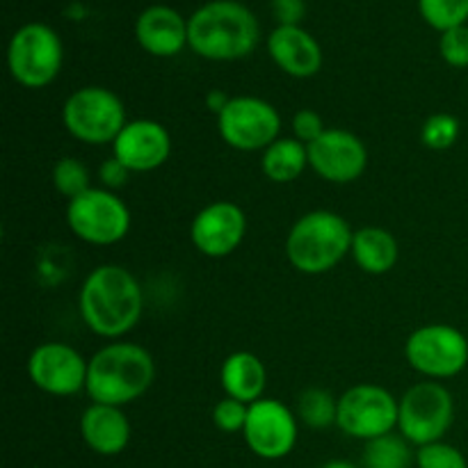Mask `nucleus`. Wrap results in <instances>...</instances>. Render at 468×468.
I'll use <instances>...</instances> for the list:
<instances>
[{"mask_svg": "<svg viewBox=\"0 0 468 468\" xmlns=\"http://www.w3.org/2000/svg\"><path fill=\"white\" fill-rule=\"evenodd\" d=\"M439 53L443 62L455 69L468 67V26L452 27V30L441 32L439 37Z\"/></svg>", "mask_w": 468, "mask_h": 468, "instance_id": "nucleus-30", "label": "nucleus"}, {"mask_svg": "<svg viewBox=\"0 0 468 468\" xmlns=\"http://www.w3.org/2000/svg\"><path fill=\"white\" fill-rule=\"evenodd\" d=\"M69 135L85 144H112L128 123L123 101L108 87L90 85L73 91L62 105Z\"/></svg>", "mask_w": 468, "mask_h": 468, "instance_id": "nucleus-5", "label": "nucleus"}, {"mask_svg": "<svg viewBox=\"0 0 468 468\" xmlns=\"http://www.w3.org/2000/svg\"><path fill=\"white\" fill-rule=\"evenodd\" d=\"M268 53L283 73L311 78L323 67V48L302 26H277L268 37Z\"/></svg>", "mask_w": 468, "mask_h": 468, "instance_id": "nucleus-17", "label": "nucleus"}, {"mask_svg": "<svg viewBox=\"0 0 468 468\" xmlns=\"http://www.w3.org/2000/svg\"><path fill=\"white\" fill-rule=\"evenodd\" d=\"M172 154L169 131L155 119H133L112 142V155L131 174L154 172Z\"/></svg>", "mask_w": 468, "mask_h": 468, "instance_id": "nucleus-16", "label": "nucleus"}, {"mask_svg": "<svg viewBox=\"0 0 468 468\" xmlns=\"http://www.w3.org/2000/svg\"><path fill=\"white\" fill-rule=\"evenodd\" d=\"M419 12L430 27L446 32L466 26L468 0H419Z\"/></svg>", "mask_w": 468, "mask_h": 468, "instance_id": "nucleus-25", "label": "nucleus"}, {"mask_svg": "<svg viewBox=\"0 0 468 468\" xmlns=\"http://www.w3.org/2000/svg\"><path fill=\"white\" fill-rule=\"evenodd\" d=\"M309 167V146L295 137H279L263 151L261 169L272 183H292Z\"/></svg>", "mask_w": 468, "mask_h": 468, "instance_id": "nucleus-22", "label": "nucleus"}, {"mask_svg": "<svg viewBox=\"0 0 468 468\" xmlns=\"http://www.w3.org/2000/svg\"><path fill=\"white\" fill-rule=\"evenodd\" d=\"M320 468H361V466L352 464V462H346V460H332V462H327V464H323Z\"/></svg>", "mask_w": 468, "mask_h": 468, "instance_id": "nucleus-35", "label": "nucleus"}, {"mask_svg": "<svg viewBox=\"0 0 468 468\" xmlns=\"http://www.w3.org/2000/svg\"><path fill=\"white\" fill-rule=\"evenodd\" d=\"M324 131H327V126H324L320 112H315L314 108H302L300 112H295V117H292V135H295V140H300L302 144H314Z\"/></svg>", "mask_w": 468, "mask_h": 468, "instance_id": "nucleus-31", "label": "nucleus"}, {"mask_svg": "<svg viewBox=\"0 0 468 468\" xmlns=\"http://www.w3.org/2000/svg\"><path fill=\"white\" fill-rule=\"evenodd\" d=\"M229 101H231V96H227L224 91H219V90L208 91V96H206V105H208L210 112H215V114L222 112V110L227 108Z\"/></svg>", "mask_w": 468, "mask_h": 468, "instance_id": "nucleus-34", "label": "nucleus"}, {"mask_svg": "<svg viewBox=\"0 0 468 468\" xmlns=\"http://www.w3.org/2000/svg\"><path fill=\"white\" fill-rule=\"evenodd\" d=\"M355 231L334 210H311L291 227L286 259L302 274H324L336 268L352 250Z\"/></svg>", "mask_w": 468, "mask_h": 468, "instance_id": "nucleus-4", "label": "nucleus"}, {"mask_svg": "<svg viewBox=\"0 0 468 468\" xmlns=\"http://www.w3.org/2000/svg\"><path fill=\"white\" fill-rule=\"evenodd\" d=\"M405 359L434 382L457 378L468 366V338L452 324H423L407 338Z\"/></svg>", "mask_w": 468, "mask_h": 468, "instance_id": "nucleus-9", "label": "nucleus"}, {"mask_svg": "<svg viewBox=\"0 0 468 468\" xmlns=\"http://www.w3.org/2000/svg\"><path fill=\"white\" fill-rule=\"evenodd\" d=\"M338 398L324 388L311 387L304 388L297 398V420L311 430H324L329 425H336Z\"/></svg>", "mask_w": 468, "mask_h": 468, "instance_id": "nucleus-24", "label": "nucleus"}, {"mask_svg": "<svg viewBox=\"0 0 468 468\" xmlns=\"http://www.w3.org/2000/svg\"><path fill=\"white\" fill-rule=\"evenodd\" d=\"M222 140L236 151H265L279 140L282 114L270 101L259 96H231L218 114Z\"/></svg>", "mask_w": 468, "mask_h": 468, "instance_id": "nucleus-11", "label": "nucleus"}, {"mask_svg": "<svg viewBox=\"0 0 468 468\" xmlns=\"http://www.w3.org/2000/svg\"><path fill=\"white\" fill-rule=\"evenodd\" d=\"M245 210L227 199L204 206L190 224L192 245L208 259H224L233 254L245 240Z\"/></svg>", "mask_w": 468, "mask_h": 468, "instance_id": "nucleus-15", "label": "nucleus"}, {"mask_svg": "<svg viewBox=\"0 0 468 468\" xmlns=\"http://www.w3.org/2000/svg\"><path fill=\"white\" fill-rule=\"evenodd\" d=\"M261 27L254 12L238 0H210L187 18V46L199 58L233 62L259 46Z\"/></svg>", "mask_w": 468, "mask_h": 468, "instance_id": "nucleus-2", "label": "nucleus"}, {"mask_svg": "<svg viewBox=\"0 0 468 468\" xmlns=\"http://www.w3.org/2000/svg\"><path fill=\"white\" fill-rule=\"evenodd\" d=\"M90 361L67 343H41L27 359V378L39 391L69 398L85 391Z\"/></svg>", "mask_w": 468, "mask_h": 468, "instance_id": "nucleus-13", "label": "nucleus"}, {"mask_svg": "<svg viewBox=\"0 0 468 468\" xmlns=\"http://www.w3.org/2000/svg\"><path fill=\"white\" fill-rule=\"evenodd\" d=\"M411 443L400 432H388L384 437L370 439L364 446L361 464L364 468H410L414 462Z\"/></svg>", "mask_w": 468, "mask_h": 468, "instance_id": "nucleus-23", "label": "nucleus"}, {"mask_svg": "<svg viewBox=\"0 0 468 468\" xmlns=\"http://www.w3.org/2000/svg\"><path fill=\"white\" fill-rule=\"evenodd\" d=\"M297 434H300L297 414H292L291 407L283 405L282 400L261 398L250 405L242 437L256 457L268 462L283 460L295 451Z\"/></svg>", "mask_w": 468, "mask_h": 468, "instance_id": "nucleus-12", "label": "nucleus"}, {"mask_svg": "<svg viewBox=\"0 0 468 468\" xmlns=\"http://www.w3.org/2000/svg\"><path fill=\"white\" fill-rule=\"evenodd\" d=\"M67 224L78 240L110 247L131 231V210L112 190L90 187L67 204Z\"/></svg>", "mask_w": 468, "mask_h": 468, "instance_id": "nucleus-8", "label": "nucleus"}, {"mask_svg": "<svg viewBox=\"0 0 468 468\" xmlns=\"http://www.w3.org/2000/svg\"><path fill=\"white\" fill-rule=\"evenodd\" d=\"M270 7L279 26H300L302 18L306 16L304 0H270Z\"/></svg>", "mask_w": 468, "mask_h": 468, "instance_id": "nucleus-32", "label": "nucleus"}, {"mask_svg": "<svg viewBox=\"0 0 468 468\" xmlns=\"http://www.w3.org/2000/svg\"><path fill=\"white\" fill-rule=\"evenodd\" d=\"M460 119L455 114L437 112L425 119L423 128H420V142L432 151H446L460 140Z\"/></svg>", "mask_w": 468, "mask_h": 468, "instance_id": "nucleus-27", "label": "nucleus"}, {"mask_svg": "<svg viewBox=\"0 0 468 468\" xmlns=\"http://www.w3.org/2000/svg\"><path fill=\"white\" fill-rule=\"evenodd\" d=\"M131 420L122 407L91 402L80 416V437L91 452L114 457L131 443Z\"/></svg>", "mask_w": 468, "mask_h": 468, "instance_id": "nucleus-19", "label": "nucleus"}, {"mask_svg": "<svg viewBox=\"0 0 468 468\" xmlns=\"http://www.w3.org/2000/svg\"><path fill=\"white\" fill-rule=\"evenodd\" d=\"M219 384H222L227 398L240 400L245 405H254L265 393L268 370L254 352H233L224 359L222 368H219Z\"/></svg>", "mask_w": 468, "mask_h": 468, "instance_id": "nucleus-20", "label": "nucleus"}, {"mask_svg": "<svg viewBox=\"0 0 468 468\" xmlns=\"http://www.w3.org/2000/svg\"><path fill=\"white\" fill-rule=\"evenodd\" d=\"M400 400L379 384H355L338 398L336 425L359 441L384 437L398 428Z\"/></svg>", "mask_w": 468, "mask_h": 468, "instance_id": "nucleus-10", "label": "nucleus"}, {"mask_svg": "<svg viewBox=\"0 0 468 468\" xmlns=\"http://www.w3.org/2000/svg\"><path fill=\"white\" fill-rule=\"evenodd\" d=\"M247 414H250V405H245L240 400H233V398H222L213 407V423L222 432L236 434L245 430Z\"/></svg>", "mask_w": 468, "mask_h": 468, "instance_id": "nucleus-29", "label": "nucleus"}, {"mask_svg": "<svg viewBox=\"0 0 468 468\" xmlns=\"http://www.w3.org/2000/svg\"><path fill=\"white\" fill-rule=\"evenodd\" d=\"M455 420V400L441 382H419L407 388L398 407V432L411 446L443 441Z\"/></svg>", "mask_w": 468, "mask_h": 468, "instance_id": "nucleus-7", "label": "nucleus"}, {"mask_svg": "<svg viewBox=\"0 0 468 468\" xmlns=\"http://www.w3.org/2000/svg\"><path fill=\"white\" fill-rule=\"evenodd\" d=\"M416 466L419 468H468L464 452L446 441H434L420 446L416 452Z\"/></svg>", "mask_w": 468, "mask_h": 468, "instance_id": "nucleus-28", "label": "nucleus"}, {"mask_svg": "<svg viewBox=\"0 0 468 468\" xmlns=\"http://www.w3.org/2000/svg\"><path fill=\"white\" fill-rule=\"evenodd\" d=\"M350 254L366 274L378 277V274H387L396 268L400 247H398L396 236L387 229L364 227L355 231Z\"/></svg>", "mask_w": 468, "mask_h": 468, "instance_id": "nucleus-21", "label": "nucleus"}, {"mask_svg": "<svg viewBox=\"0 0 468 468\" xmlns=\"http://www.w3.org/2000/svg\"><path fill=\"white\" fill-rule=\"evenodd\" d=\"M309 167L324 181L346 186L366 172L368 149L355 133L346 128H327L314 144H309Z\"/></svg>", "mask_w": 468, "mask_h": 468, "instance_id": "nucleus-14", "label": "nucleus"}, {"mask_svg": "<svg viewBox=\"0 0 468 468\" xmlns=\"http://www.w3.org/2000/svg\"><path fill=\"white\" fill-rule=\"evenodd\" d=\"M135 37L154 58H174L187 46V18L169 5H151L137 16Z\"/></svg>", "mask_w": 468, "mask_h": 468, "instance_id": "nucleus-18", "label": "nucleus"}, {"mask_svg": "<svg viewBox=\"0 0 468 468\" xmlns=\"http://www.w3.org/2000/svg\"><path fill=\"white\" fill-rule=\"evenodd\" d=\"M128 178H131V172H128V169L123 167L117 158H114V155L101 163L99 181L103 183L105 190H112V192L119 190V187L126 186Z\"/></svg>", "mask_w": 468, "mask_h": 468, "instance_id": "nucleus-33", "label": "nucleus"}, {"mask_svg": "<svg viewBox=\"0 0 468 468\" xmlns=\"http://www.w3.org/2000/svg\"><path fill=\"white\" fill-rule=\"evenodd\" d=\"M154 379L155 364L146 347L128 341H112L90 359L85 391L91 402L123 410L140 400Z\"/></svg>", "mask_w": 468, "mask_h": 468, "instance_id": "nucleus-3", "label": "nucleus"}, {"mask_svg": "<svg viewBox=\"0 0 468 468\" xmlns=\"http://www.w3.org/2000/svg\"><path fill=\"white\" fill-rule=\"evenodd\" d=\"M64 46L58 32L46 23H26L7 46V69L26 90L48 87L62 71Z\"/></svg>", "mask_w": 468, "mask_h": 468, "instance_id": "nucleus-6", "label": "nucleus"}, {"mask_svg": "<svg viewBox=\"0 0 468 468\" xmlns=\"http://www.w3.org/2000/svg\"><path fill=\"white\" fill-rule=\"evenodd\" d=\"M80 318L96 336L119 341L137 327L144 311V292L135 274L105 263L91 270L78 295Z\"/></svg>", "mask_w": 468, "mask_h": 468, "instance_id": "nucleus-1", "label": "nucleus"}, {"mask_svg": "<svg viewBox=\"0 0 468 468\" xmlns=\"http://www.w3.org/2000/svg\"><path fill=\"white\" fill-rule=\"evenodd\" d=\"M53 186L69 201L76 199V197H80L82 192L91 187L90 169L85 167L82 160L73 158V155H64L53 167Z\"/></svg>", "mask_w": 468, "mask_h": 468, "instance_id": "nucleus-26", "label": "nucleus"}]
</instances>
